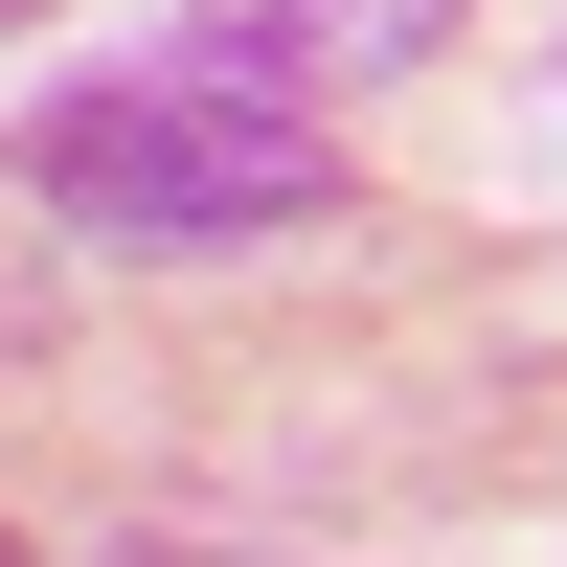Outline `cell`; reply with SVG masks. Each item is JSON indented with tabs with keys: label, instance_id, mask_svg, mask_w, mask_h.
I'll return each mask as SVG.
<instances>
[{
	"label": "cell",
	"instance_id": "cell-1",
	"mask_svg": "<svg viewBox=\"0 0 567 567\" xmlns=\"http://www.w3.org/2000/svg\"><path fill=\"white\" fill-rule=\"evenodd\" d=\"M23 182L69 227H114V250H272V227L341 205V136L296 114V91L205 69V45H159V69H91L23 114Z\"/></svg>",
	"mask_w": 567,
	"mask_h": 567
},
{
	"label": "cell",
	"instance_id": "cell-2",
	"mask_svg": "<svg viewBox=\"0 0 567 567\" xmlns=\"http://www.w3.org/2000/svg\"><path fill=\"white\" fill-rule=\"evenodd\" d=\"M182 45L318 114V91H386V69H432V45H454V0H182Z\"/></svg>",
	"mask_w": 567,
	"mask_h": 567
},
{
	"label": "cell",
	"instance_id": "cell-3",
	"mask_svg": "<svg viewBox=\"0 0 567 567\" xmlns=\"http://www.w3.org/2000/svg\"><path fill=\"white\" fill-rule=\"evenodd\" d=\"M136 567H227V545H136Z\"/></svg>",
	"mask_w": 567,
	"mask_h": 567
},
{
	"label": "cell",
	"instance_id": "cell-4",
	"mask_svg": "<svg viewBox=\"0 0 567 567\" xmlns=\"http://www.w3.org/2000/svg\"><path fill=\"white\" fill-rule=\"evenodd\" d=\"M0 567H45V545H23V523H0Z\"/></svg>",
	"mask_w": 567,
	"mask_h": 567
},
{
	"label": "cell",
	"instance_id": "cell-5",
	"mask_svg": "<svg viewBox=\"0 0 567 567\" xmlns=\"http://www.w3.org/2000/svg\"><path fill=\"white\" fill-rule=\"evenodd\" d=\"M0 23H45V0H0Z\"/></svg>",
	"mask_w": 567,
	"mask_h": 567
}]
</instances>
